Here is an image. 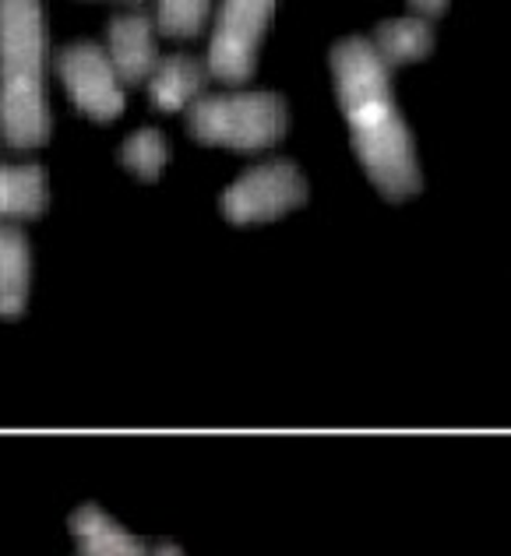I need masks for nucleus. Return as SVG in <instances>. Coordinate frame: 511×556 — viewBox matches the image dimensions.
Segmentation results:
<instances>
[{
	"label": "nucleus",
	"instance_id": "423d86ee",
	"mask_svg": "<svg viewBox=\"0 0 511 556\" xmlns=\"http://www.w3.org/2000/svg\"><path fill=\"white\" fill-rule=\"evenodd\" d=\"M57 71L67 85L75 106L99 124H110L124 113V89L110 64V56L96 42H71L61 50Z\"/></svg>",
	"mask_w": 511,
	"mask_h": 556
},
{
	"label": "nucleus",
	"instance_id": "f257e3e1",
	"mask_svg": "<svg viewBox=\"0 0 511 556\" xmlns=\"http://www.w3.org/2000/svg\"><path fill=\"white\" fill-rule=\"evenodd\" d=\"M335 92L349 121L353 149L363 169L388 201H409L420 190V166L409 127L391 99L388 67L367 39L349 36L332 50Z\"/></svg>",
	"mask_w": 511,
	"mask_h": 556
},
{
	"label": "nucleus",
	"instance_id": "f03ea898",
	"mask_svg": "<svg viewBox=\"0 0 511 556\" xmlns=\"http://www.w3.org/2000/svg\"><path fill=\"white\" fill-rule=\"evenodd\" d=\"M0 135L11 149H39L50 138L47 22L36 0H0Z\"/></svg>",
	"mask_w": 511,
	"mask_h": 556
},
{
	"label": "nucleus",
	"instance_id": "1a4fd4ad",
	"mask_svg": "<svg viewBox=\"0 0 511 556\" xmlns=\"http://www.w3.org/2000/svg\"><path fill=\"white\" fill-rule=\"evenodd\" d=\"M28 275H33V254L22 229L0 226V317H22L28 303Z\"/></svg>",
	"mask_w": 511,
	"mask_h": 556
},
{
	"label": "nucleus",
	"instance_id": "f8f14e48",
	"mask_svg": "<svg viewBox=\"0 0 511 556\" xmlns=\"http://www.w3.org/2000/svg\"><path fill=\"white\" fill-rule=\"evenodd\" d=\"M371 47L385 67H399V64L423 61V56L434 50V33L427 22H416V18L382 22Z\"/></svg>",
	"mask_w": 511,
	"mask_h": 556
},
{
	"label": "nucleus",
	"instance_id": "6e6552de",
	"mask_svg": "<svg viewBox=\"0 0 511 556\" xmlns=\"http://www.w3.org/2000/svg\"><path fill=\"white\" fill-rule=\"evenodd\" d=\"M71 535H75L78 553L85 556H135L145 553L141 539H135L127 529H121L107 510L96 504H82L71 515Z\"/></svg>",
	"mask_w": 511,
	"mask_h": 556
},
{
	"label": "nucleus",
	"instance_id": "dca6fc26",
	"mask_svg": "<svg viewBox=\"0 0 511 556\" xmlns=\"http://www.w3.org/2000/svg\"><path fill=\"white\" fill-rule=\"evenodd\" d=\"M155 549H159V553H180V546H173V543H159Z\"/></svg>",
	"mask_w": 511,
	"mask_h": 556
},
{
	"label": "nucleus",
	"instance_id": "20e7f679",
	"mask_svg": "<svg viewBox=\"0 0 511 556\" xmlns=\"http://www.w3.org/2000/svg\"><path fill=\"white\" fill-rule=\"evenodd\" d=\"M303 201H307V180L300 177V169L294 163H286V159H275V163H261L254 169H247L219 198V212L233 226H258L300 208Z\"/></svg>",
	"mask_w": 511,
	"mask_h": 556
},
{
	"label": "nucleus",
	"instance_id": "0eeeda50",
	"mask_svg": "<svg viewBox=\"0 0 511 556\" xmlns=\"http://www.w3.org/2000/svg\"><path fill=\"white\" fill-rule=\"evenodd\" d=\"M107 56L116 71V78L124 85H141L152 78V71L159 67V53H155L152 22H149V14H145V8H130L110 22Z\"/></svg>",
	"mask_w": 511,
	"mask_h": 556
},
{
	"label": "nucleus",
	"instance_id": "9b49d317",
	"mask_svg": "<svg viewBox=\"0 0 511 556\" xmlns=\"http://www.w3.org/2000/svg\"><path fill=\"white\" fill-rule=\"evenodd\" d=\"M47 212L42 166H0V218H36Z\"/></svg>",
	"mask_w": 511,
	"mask_h": 556
},
{
	"label": "nucleus",
	"instance_id": "4468645a",
	"mask_svg": "<svg viewBox=\"0 0 511 556\" xmlns=\"http://www.w3.org/2000/svg\"><path fill=\"white\" fill-rule=\"evenodd\" d=\"M209 4L204 0H170V4L155 8V25L163 36H177V39H191L201 33L204 18H209Z\"/></svg>",
	"mask_w": 511,
	"mask_h": 556
},
{
	"label": "nucleus",
	"instance_id": "9d476101",
	"mask_svg": "<svg viewBox=\"0 0 511 556\" xmlns=\"http://www.w3.org/2000/svg\"><path fill=\"white\" fill-rule=\"evenodd\" d=\"M204 78H209V71H204L195 56H166V61H159V67L152 71L149 78V96H152V106L155 110H184L187 102H191L201 89H204Z\"/></svg>",
	"mask_w": 511,
	"mask_h": 556
},
{
	"label": "nucleus",
	"instance_id": "2eb2a0df",
	"mask_svg": "<svg viewBox=\"0 0 511 556\" xmlns=\"http://www.w3.org/2000/svg\"><path fill=\"white\" fill-rule=\"evenodd\" d=\"M409 14H413L416 22L441 18V14H445V4H409Z\"/></svg>",
	"mask_w": 511,
	"mask_h": 556
},
{
	"label": "nucleus",
	"instance_id": "ddd939ff",
	"mask_svg": "<svg viewBox=\"0 0 511 556\" xmlns=\"http://www.w3.org/2000/svg\"><path fill=\"white\" fill-rule=\"evenodd\" d=\"M121 163L135 173L138 180H159V173L166 166V138L155 127H145L138 135H130L121 149Z\"/></svg>",
	"mask_w": 511,
	"mask_h": 556
},
{
	"label": "nucleus",
	"instance_id": "7ed1b4c3",
	"mask_svg": "<svg viewBox=\"0 0 511 556\" xmlns=\"http://www.w3.org/2000/svg\"><path fill=\"white\" fill-rule=\"evenodd\" d=\"M187 130L201 144L237 152L272 149L286 130V102L272 92H233L198 99L187 110Z\"/></svg>",
	"mask_w": 511,
	"mask_h": 556
},
{
	"label": "nucleus",
	"instance_id": "39448f33",
	"mask_svg": "<svg viewBox=\"0 0 511 556\" xmlns=\"http://www.w3.org/2000/svg\"><path fill=\"white\" fill-rule=\"evenodd\" d=\"M275 14V4L269 0H229L219 8L212 47H209V75L226 85H244L254 75L258 42Z\"/></svg>",
	"mask_w": 511,
	"mask_h": 556
}]
</instances>
